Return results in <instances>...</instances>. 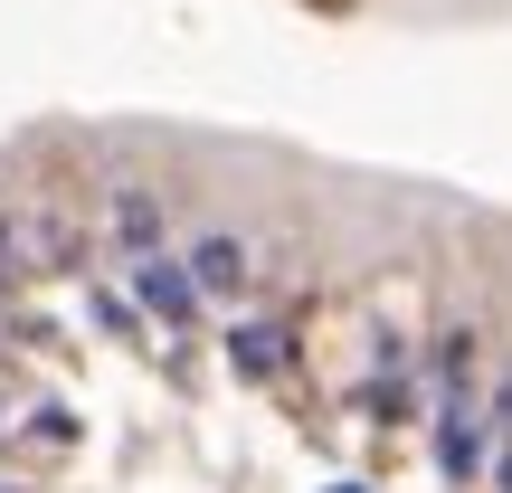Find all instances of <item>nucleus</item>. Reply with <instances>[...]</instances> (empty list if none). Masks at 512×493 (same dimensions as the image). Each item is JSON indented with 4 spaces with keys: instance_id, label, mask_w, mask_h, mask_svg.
<instances>
[{
    "instance_id": "nucleus-6",
    "label": "nucleus",
    "mask_w": 512,
    "mask_h": 493,
    "mask_svg": "<svg viewBox=\"0 0 512 493\" xmlns=\"http://www.w3.org/2000/svg\"><path fill=\"white\" fill-rule=\"evenodd\" d=\"M351 408H361L370 427H418L427 408H437V389H427V370H370V380L351 389Z\"/></svg>"
},
{
    "instance_id": "nucleus-7",
    "label": "nucleus",
    "mask_w": 512,
    "mask_h": 493,
    "mask_svg": "<svg viewBox=\"0 0 512 493\" xmlns=\"http://www.w3.org/2000/svg\"><path fill=\"white\" fill-rule=\"evenodd\" d=\"M332 493H361V484H332Z\"/></svg>"
},
{
    "instance_id": "nucleus-5",
    "label": "nucleus",
    "mask_w": 512,
    "mask_h": 493,
    "mask_svg": "<svg viewBox=\"0 0 512 493\" xmlns=\"http://www.w3.org/2000/svg\"><path fill=\"white\" fill-rule=\"evenodd\" d=\"M427 389H484V323H465V313H446L437 332H427Z\"/></svg>"
},
{
    "instance_id": "nucleus-1",
    "label": "nucleus",
    "mask_w": 512,
    "mask_h": 493,
    "mask_svg": "<svg viewBox=\"0 0 512 493\" xmlns=\"http://www.w3.org/2000/svg\"><path fill=\"white\" fill-rule=\"evenodd\" d=\"M427 446H437L446 493H475L494 475V408H484V389H446V399L427 408Z\"/></svg>"
},
{
    "instance_id": "nucleus-4",
    "label": "nucleus",
    "mask_w": 512,
    "mask_h": 493,
    "mask_svg": "<svg viewBox=\"0 0 512 493\" xmlns=\"http://www.w3.org/2000/svg\"><path fill=\"white\" fill-rule=\"evenodd\" d=\"M219 351H228L238 380H285V370H294V323H275V313H238V323L219 332Z\"/></svg>"
},
{
    "instance_id": "nucleus-3",
    "label": "nucleus",
    "mask_w": 512,
    "mask_h": 493,
    "mask_svg": "<svg viewBox=\"0 0 512 493\" xmlns=\"http://www.w3.org/2000/svg\"><path fill=\"white\" fill-rule=\"evenodd\" d=\"M181 256H190L209 304H247V294L266 285V238H256V228H190Z\"/></svg>"
},
{
    "instance_id": "nucleus-2",
    "label": "nucleus",
    "mask_w": 512,
    "mask_h": 493,
    "mask_svg": "<svg viewBox=\"0 0 512 493\" xmlns=\"http://www.w3.org/2000/svg\"><path fill=\"white\" fill-rule=\"evenodd\" d=\"M114 266H124V294L143 304V323H162L171 342H190V332H200L209 294H200V275H190V256H181V247H152V256H114Z\"/></svg>"
}]
</instances>
